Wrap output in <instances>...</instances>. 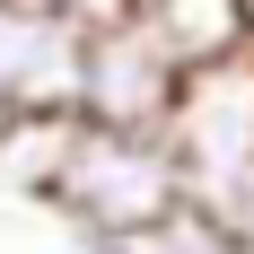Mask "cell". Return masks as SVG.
Returning <instances> with one entry per match:
<instances>
[{"label": "cell", "mask_w": 254, "mask_h": 254, "mask_svg": "<svg viewBox=\"0 0 254 254\" xmlns=\"http://www.w3.org/2000/svg\"><path fill=\"white\" fill-rule=\"evenodd\" d=\"M79 97V35L35 0H0V140L18 123L70 114Z\"/></svg>", "instance_id": "obj_4"}, {"label": "cell", "mask_w": 254, "mask_h": 254, "mask_svg": "<svg viewBox=\"0 0 254 254\" xmlns=\"http://www.w3.org/2000/svg\"><path fill=\"white\" fill-rule=\"evenodd\" d=\"M176 88H184V70L158 53V35L140 18L105 26V35H79V97H70V114H88V123H131V131H167Z\"/></svg>", "instance_id": "obj_3"}, {"label": "cell", "mask_w": 254, "mask_h": 254, "mask_svg": "<svg viewBox=\"0 0 254 254\" xmlns=\"http://www.w3.org/2000/svg\"><path fill=\"white\" fill-rule=\"evenodd\" d=\"M149 254H237V246H228L219 228H210L202 210H176V219H167V228L149 237Z\"/></svg>", "instance_id": "obj_7"}, {"label": "cell", "mask_w": 254, "mask_h": 254, "mask_svg": "<svg viewBox=\"0 0 254 254\" xmlns=\"http://www.w3.org/2000/svg\"><path fill=\"white\" fill-rule=\"evenodd\" d=\"M35 202L62 210L88 246H114V237H158L167 228L184 210V176H176L167 131L62 114L53 158H44V176H35Z\"/></svg>", "instance_id": "obj_1"}, {"label": "cell", "mask_w": 254, "mask_h": 254, "mask_svg": "<svg viewBox=\"0 0 254 254\" xmlns=\"http://www.w3.org/2000/svg\"><path fill=\"white\" fill-rule=\"evenodd\" d=\"M167 149L184 176V210H202L237 254H254V53L176 88Z\"/></svg>", "instance_id": "obj_2"}, {"label": "cell", "mask_w": 254, "mask_h": 254, "mask_svg": "<svg viewBox=\"0 0 254 254\" xmlns=\"http://www.w3.org/2000/svg\"><path fill=\"white\" fill-rule=\"evenodd\" d=\"M140 26L158 35V53H167L184 79L246 53V9H237V0H140Z\"/></svg>", "instance_id": "obj_5"}, {"label": "cell", "mask_w": 254, "mask_h": 254, "mask_svg": "<svg viewBox=\"0 0 254 254\" xmlns=\"http://www.w3.org/2000/svg\"><path fill=\"white\" fill-rule=\"evenodd\" d=\"M44 18H62L70 35H105V26H131L140 18V0H35Z\"/></svg>", "instance_id": "obj_6"}, {"label": "cell", "mask_w": 254, "mask_h": 254, "mask_svg": "<svg viewBox=\"0 0 254 254\" xmlns=\"http://www.w3.org/2000/svg\"><path fill=\"white\" fill-rule=\"evenodd\" d=\"M237 9H246V53H254V0H237Z\"/></svg>", "instance_id": "obj_8"}]
</instances>
